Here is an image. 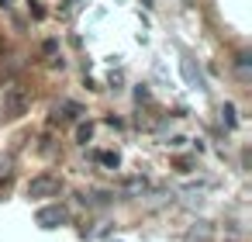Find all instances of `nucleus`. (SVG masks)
<instances>
[{
    "instance_id": "1",
    "label": "nucleus",
    "mask_w": 252,
    "mask_h": 242,
    "mask_svg": "<svg viewBox=\"0 0 252 242\" xmlns=\"http://www.w3.org/2000/svg\"><path fill=\"white\" fill-rule=\"evenodd\" d=\"M59 190H63V180L52 176V173H38V176H32V183H28V197H32V201L59 197Z\"/></svg>"
},
{
    "instance_id": "2",
    "label": "nucleus",
    "mask_w": 252,
    "mask_h": 242,
    "mask_svg": "<svg viewBox=\"0 0 252 242\" xmlns=\"http://www.w3.org/2000/svg\"><path fill=\"white\" fill-rule=\"evenodd\" d=\"M66 207H59V204H45V207H38L35 211V225L38 228H59V225H66Z\"/></svg>"
},
{
    "instance_id": "3",
    "label": "nucleus",
    "mask_w": 252,
    "mask_h": 242,
    "mask_svg": "<svg viewBox=\"0 0 252 242\" xmlns=\"http://www.w3.org/2000/svg\"><path fill=\"white\" fill-rule=\"evenodd\" d=\"M25 111H28V97L21 90H7L4 94V114L7 118H21Z\"/></svg>"
},
{
    "instance_id": "4",
    "label": "nucleus",
    "mask_w": 252,
    "mask_h": 242,
    "mask_svg": "<svg viewBox=\"0 0 252 242\" xmlns=\"http://www.w3.org/2000/svg\"><path fill=\"white\" fill-rule=\"evenodd\" d=\"M183 242H214V225L211 221H193L183 232Z\"/></svg>"
},
{
    "instance_id": "5",
    "label": "nucleus",
    "mask_w": 252,
    "mask_h": 242,
    "mask_svg": "<svg viewBox=\"0 0 252 242\" xmlns=\"http://www.w3.org/2000/svg\"><path fill=\"white\" fill-rule=\"evenodd\" d=\"M180 73H183L187 87H193V90H204V73L193 66V59H190V56H183V59H180Z\"/></svg>"
},
{
    "instance_id": "6",
    "label": "nucleus",
    "mask_w": 252,
    "mask_h": 242,
    "mask_svg": "<svg viewBox=\"0 0 252 242\" xmlns=\"http://www.w3.org/2000/svg\"><path fill=\"white\" fill-rule=\"evenodd\" d=\"M76 114H83V107H80V104H73V101L56 104V121H69V118H76Z\"/></svg>"
},
{
    "instance_id": "7",
    "label": "nucleus",
    "mask_w": 252,
    "mask_h": 242,
    "mask_svg": "<svg viewBox=\"0 0 252 242\" xmlns=\"http://www.w3.org/2000/svg\"><path fill=\"white\" fill-rule=\"evenodd\" d=\"M94 159H97L100 166H107V170H118V163H121L118 152H94Z\"/></svg>"
},
{
    "instance_id": "8",
    "label": "nucleus",
    "mask_w": 252,
    "mask_h": 242,
    "mask_svg": "<svg viewBox=\"0 0 252 242\" xmlns=\"http://www.w3.org/2000/svg\"><path fill=\"white\" fill-rule=\"evenodd\" d=\"M221 121H224L228 128H235V125H238V118H235V104H224V107H221Z\"/></svg>"
},
{
    "instance_id": "9",
    "label": "nucleus",
    "mask_w": 252,
    "mask_h": 242,
    "mask_svg": "<svg viewBox=\"0 0 252 242\" xmlns=\"http://www.w3.org/2000/svg\"><path fill=\"white\" fill-rule=\"evenodd\" d=\"M249 59H252L249 52H238V59H235V69H238L242 76H249Z\"/></svg>"
},
{
    "instance_id": "10",
    "label": "nucleus",
    "mask_w": 252,
    "mask_h": 242,
    "mask_svg": "<svg viewBox=\"0 0 252 242\" xmlns=\"http://www.w3.org/2000/svg\"><path fill=\"white\" fill-rule=\"evenodd\" d=\"M90 138H94V128H90V125H80V128H76V142H80V145H87Z\"/></svg>"
},
{
    "instance_id": "11",
    "label": "nucleus",
    "mask_w": 252,
    "mask_h": 242,
    "mask_svg": "<svg viewBox=\"0 0 252 242\" xmlns=\"http://www.w3.org/2000/svg\"><path fill=\"white\" fill-rule=\"evenodd\" d=\"M7 187H11V176H4V180H0V197L7 194Z\"/></svg>"
},
{
    "instance_id": "12",
    "label": "nucleus",
    "mask_w": 252,
    "mask_h": 242,
    "mask_svg": "<svg viewBox=\"0 0 252 242\" xmlns=\"http://www.w3.org/2000/svg\"><path fill=\"white\" fill-rule=\"evenodd\" d=\"M0 7H4V11H7V7H11V0H0Z\"/></svg>"
}]
</instances>
